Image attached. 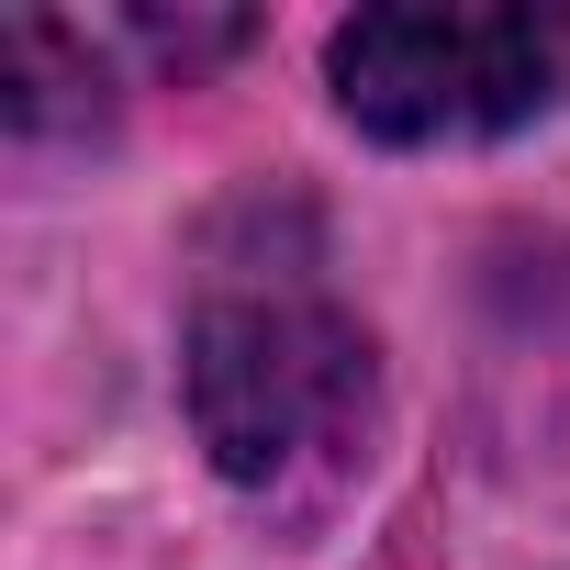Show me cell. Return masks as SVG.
<instances>
[{
  "mask_svg": "<svg viewBox=\"0 0 570 570\" xmlns=\"http://www.w3.org/2000/svg\"><path fill=\"white\" fill-rule=\"evenodd\" d=\"M370 414H381L370 336L325 292H303V279L202 292V314H190V425L246 503L292 514V525L325 514L370 459Z\"/></svg>",
  "mask_w": 570,
  "mask_h": 570,
  "instance_id": "cell-1",
  "label": "cell"
},
{
  "mask_svg": "<svg viewBox=\"0 0 570 570\" xmlns=\"http://www.w3.org/2000/svg\"><path fill=\"white\" fill-rule=\"evenodd\" d=\"M336 101L381 146H481L559 101L570 23L559 12H358L336 23Z\"/></svg>",
  "mask_w": 570,
  "mask_h": 570,
  "instance_id": "cell-2",
  "label": "cell"
},
{
  "mask_svg": "<svg viewBox=\"0 0 570 570\" xmlns=\"http://www.w3.org/2000/svg\"><path fill=\"white\" fill-rule=\"evenodd\" d=\"M0 112H12V135H90L101 124L90 35L57 23V12H12L0 23Z\"/></svg>",
  "mask_w": 570,
  "mask_h": 570,
  "instance_id": "cell-3",
  "label": "cell"
}]
</instances>
